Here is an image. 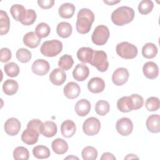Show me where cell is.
<instances>
[{
	"label": "cell",
	"instance_id": "6da1fadb",
	"mask_svg": "<svg viewBox=\"0 0 160 160\" xmlns=\"http://www.w3.org/2000/svg\"><path fill=\"white\" fill-rule=\"evenodd\" d=\"M94 21V14L93 12L88 8H82L79 10L77 15L76 28L77 31L82 34L88 33Z\"/></svg>",
	"mask_w": 160,
	"mask_h": 160
},
{
	"label": "cell",
	"instance_id": "7a4b0ae2",
	"mask_svg": "<svg viewBox=\"0 0 160 160\" xmlns=\"http://www.w3.org/2000/svg\"><path fill=\"white\" fill-rule=\"evenodd\" d=\"M135 13L132 8L129 6H121L114 10L111 14V21L116 26H123L131 22Z\"/></svg>",
	"mask_w": 160,
	"mask_h": 160
},
{
	"label": "cell",
	"instance_id": "3957f363",
	"mask_svg": "<svg viewBox=\"0 0 160 160\" xmlns=\"http://www.w3.org/2000/svg\"><path fill=\"white\" fill-rule=\"evenodd\" d=\"M62 49V44L57 39L44 41L40 48L41 54L46 57H54L58 55Z\"/></svg>",
	"mask_w": 160,
	"mask_h": 160
},
{
	"label": "cell",
	"instance_id": "277c9868",
	"mask_svg": "<svg viewBox=\"0 0 160 160\" xmlns=\"http://www.w3.org/2000/svg\"><path fill=\"white\" fill-rule=\"evenodd\" d=\"M116 51L118 56L126 59L134 58L138 52L137 47L127 41L118 44L116 47Z\"/></svg>",
	"mask_w": 160,
	"mask_h": 160
},
{
	"label": "cell",
	"instance_id": "5b68a950",
	"mask_svg": "<svg viewBox=\"0 0 160 160\" xmlns=\"http://www.w3.org/2000/svg\"><path fill=\"white\" fill-rule=\"evenodd\" d=\"M89 64L96 67L100 72L106 71L109 67L106 53L103 51H94L93 57Z\"/></svg>",
	"mask_w": 160,
	"mask_h": 160
},
{
	"label": "cell",
	"instance_id": "8992f818",
	"mask_svg": "<svg viewBox=\"0 0 160 160\" xmlns=\"http://www.w3.org/2000/svg\"><path fill=\"white\" fill-rule=\"evenodd\" d=\"M109 37V31L108 28L104 25H99L93 31L91 39L96 45L102 46L107 42Z\"/></svg>",
	"mask_w": 160,
	"mask_h": 160
},
{
	"label": "cell",
	"instance_id": "52a82bcc",
	"mask_svg": "<svg viewBox=\"0 0 160 160\" xmlns=\"http://www.w3.org/2000/svg\"><path fill=\"white\" fill-rule=\"evenodd\" d=\"M101 128L99 120L94 117H90L85 120L82 124V130L85 134L88 136H94L97 134Z\"/></svg>",
	"mask_w": 160,
	"mask_h": 160
},
{
	"label": "cell",
	"instance_id": "ba28073f",
	"mask_svg": "<svg viewBox=\"0 0 160 160\" xmlns=\"http://www.w3.org/2000/svg\"><path fill=\"white\" fill-rule=\"evenodd\" d=\"M116 128L119 134L121 136H126L132 132L133 129V124L129 118L124 117L117 121Z\"/></svg>",
	"mask_w": 160,
	"mask_h": 160
},
{
	"label": "cell",
	"instance_id": "9c48e42d",
	"mask_svg": "<svg viewBox=\"0 0 160 160\" xmlns=\"http://www.w3.org/2000/svg\"><path fill=\"white\" fill-rule=\"evenodd\" d=\"M40 133L34 128L28 126L21 134V140L23 142L28 145H32L38 141Z\"/></svg>",
	"mask_w": 160,
	"mask_h": 160
},
{
	"label": "cell",
	"instance_id": "30bf717a",
	"mask_svg": "<svg viewBox=\"0 0 160 160\" xmlns=\"http://www.w3.org/2000/svg\"><path fill=\"white\" fill-rule=\"evenodd\" d=\"M128 78L129 72L128 69L124 68H119L116 69L112 75V82L118 86L125 84L128 81Z\"/></svg>",
	"mask_w": 160,
	"mask_h": 160
},
{
	"label": "cell",
	"instance_id": "8fae6325",
	"mask_svg": "<svg viewBox=\"0 0 160 160\" xmlns=\"http://www.w3.org/2000/svg\"><path fill=\"white\" fill-rule=\"evenodd\" d=\"M31 69L35 74L38 76H44L49 72L50 69V65L47 61L43 59H38L32 63Z\"/></svg>",
	"mask_w": 160,
	"mask_h": 160
},
{
	"label": "cell",
	"instance_id": "7c38bea8",
	"mask_svg": "<svg viewBox=\"0 0 160 160\" xmlns=\"http://www.w3.org/2000/svg\"><path fill=\"white\" fill-rule=\"evenodd\" d=\"M4 131L9 136L17 135L21 128L20 121L15 118H9L4 123Z\"/></svg>",
	"mask_w": 160,
	"mask_h": 160
},
{
	"label": "cell",
	"instance_id": "4fadbf2b",
	"mask_svg": "<svg viewBox=\"0 0 160 160\" xmlns=\"http://www.w3.org/2000/svg\"><path fill=\"white\" fill-rule=\"evenodd\" d=\"M142 71L146 78L150 79H156L159 75L158 65L152 61L146 62L142 67Z\"/></svg>",
	"mask_w": 160,
	"mask_h": 160
},
{
	"label": "cell",
	"instance_id": "5bb4252c",
	"mask_svg": "<svg viewBox=\"0 0 160 160\" xmlns=\"http://www.w3.org/2000/svg\"><path fill=\"white\" fill-rule=\"evenodd\" d=\"M63 92L66 98L73 99L79 96L81 92V88L78 84L74 82H69L64 87Z\"/></svg>",
	"mask_w": 160,
	"mask_h": 160
},
{
	"label": "cell",
	"instance_id": "9a60e30c",
	"mask_svg": "<svg viewBox=\"0 0 160 160\" xmlns=\"http://www.w3.org/2000/svg\"><path fill=\"white\" fill-rule=\"evenodd\" d=\"M89 74V68L84 64L76 65L72 71V76L75 80L78 81H84Z\"/></svg>",
	"mask_w": 160,
	"mask_h": 160
},
{
	"label": "cell",
	"instance_id": "2e32d148",
	"mask_svg": "<svg viewBox=\"0 0 160 160\" xmlns=\"http://www.w3.org/2000/svg\"><path fill=\"white\" fill-rule=\"evenodd\" d=\"M66 79V74L64 70L61 68L53 69L49 74V80L55 86L62 84Z\"/></svg>",
	"mask_w": 160,
	"mask_h": 160
},
{
	"label": "cell",
	"instance_id": "e0dca14e",
	"mask_svg": "<svg viewBox=\"0 0 160 160\" xmlns=\"http://www.w3.org/2000/svg\"><path fill=\"white\" fill-rule=\"evenodd\" d=\"M88 88L92 93H99L104 91L105 88V82L104 80L99 77H94L91 78L88 83Z\"/></svg>",
	"mask_w": 160,
	"mask_h": 160
},
{
	"label": "cell",
	"instance_id": "ac0fdd59",
	"mask_svg": "<svg viewBox=\"0 0 160 160\" xmlns=\"http://www.w3.org/2000/svg\"><path fill=\"white\" fill-rule=\"evenodd\" d=\"M148 130L152 133H158L160 131V117L159 114L149 116L146 122Z\"/></svg>",
	"mask_w": 160,
	"mask_h": 160
},
{
	"label": "cell",
	"instance_id": "d6986e66",
	"mask_svg": "<svg viewBox=\"0 0 160 160\" xmlns=\"http://www.w3.org/2000/svg\"><path fill=\"white\" fill-rule=\"evenodd\" d=\"M74 109L76 114L78 116L84 117L91 110V103L87 99H81L76 103Z\"/></svg>",
	"mask_w": 160,
	"mask_h": 160
},
{
	"label": "cell",
	"instance_id": "ffe728a7",
	"mask_svg": "<svg viewBox=\"0 0 160 160\" xmlns=\"http://www.w3.org/2000/svg\"><path fill=\"white\" fill-rule=\"evenodd\" d=\"M23 42L24 44L30 48H37L40 42L41 38H40L34 32L31 31L27 32L23 37Z\"/></svg>",
	"mask_w": 160,
	"mask_h": 160
},
{
	"label": "cell",
	"instance_id": "44dd1931",
	"mask_svg": "<svg viewBox=\"0 0 160 160\" xmlns=\"http://www.w3.org/2000/svg\"><path fill=\"white\" fill-rule=\"evenodd\" d=\"M76 127L75 123L69 119L63 121L61 126V132L62 135L67 138L72 137L76 132Z\"/></svg>",
	"mask_w": 160,
	"mask_h": 160
},
{
	"label": "cell",
	"instance_id": "7402d4cb",
	"mask_svg": "<svg viewBox=\"0 0 160 160\" xmlns=\"http://www.w3.org/2000/svg\"><path fill=\"white\" fill-rule=\"evenodd\" d=\"M94 50L88 47H82L77 51L78 59L83 63H89L92 59Z\"/></svg>",
	"mask_w": 160,
	"mask_h": 160
},
{
	"label": "cell",
	"instance_id": "603a6c76",
	"mask_svg": "<svg viewBox=\"0 0 160 160\" xmlns=\"http://www.w3.org/2000/svg\"><path fill=\"white\" fill-rule=\"evenodd\" d=\"M143 104L144 99L141 96L133 94L130 96H128V106L130 111L141 108Z\"/></svg>",
	"mask_w": 160,
	"mask_h": 160
},
{
	"label": "cell",
	"instance_id": "cb8c5ba5",
	"mask_svg": "<svg viewBox=\"0 0 160 160\" xmlns=\"http://www.w3.org/2000/svg\"><path fill=\"white\" fill-rule=\"evenodd\" d=\"M56 31L59 37L62 38H67L71 35L72 28L70 23L62 21L57 25Z\"/></svg>",
	"mask_w": 160,
	"mask_h": 160
},
{
	"label": "cell",
	"instance_id": "d4e9b609",
	"mask_svg": "<svg viewBox=\"0 0 160 160\" xmlns=\"http://www.w3.org/2000/svg\"><path fill=\"white\" fill-rule=\"evenodd\" d=\"M51 146L53 151L57 154H63L66 153L68 149L67 142L61 138L54 139L51 143Z\"/></svg>",
	"mask_w": 160,
	"mask_h": 160
},
{
	"label": "cell",
	"instance_id": "484cf974",
	"mask_svg": "<svg viewBox=\"0 0 160 160\" xmlns=\"http://www.w3.org/2000/svg\"><path fill=\"white\" fill-rule=\"evenodd\" d=\"M75 9V6L73 4L69 2L64 3L59 8V14L62 18H71L74 14Z\"/></svg>",
	"mask_w": 160,
	"mask_h": 160
},
{
	"label": "cell",
	"instance_id": "4316f807",
	"mask_svg": "<svg viewBox=\"0 0 160 160\" xmlns=\"http://www.w3.org/2000/svg\"><path fill=\"white\" fill-rule=\"evenodd\" d=\"M19 86L16 81L14 79H7L2 84L3 92L8 96L16 94L18 90Z\"/></svg>",
	"mask_w": 160,
	"mask_h": 160
},
{
	"label": "cell",
	"instance_id": "83f0119b",
	"mask_svg": "<svg viewBox=\"0 0 160 160\" xmlns=\"http://www.w3.org/2000/svg\"><path fill=\"white\" fill-rule=\"evenodd\" d=\"M10 12L16 21L21 22L26 14V9L22 5L14 4L11 7Z\"/></svg>",
	"mask_w": 160,
	"mask_h": 160
},
{
	"label": "cell",
	"instance_id": "f1b7e54d",
	"mask_svg": "<svg viewBox=\"0 0 160 160\" xmlns=\"http://www.w3.org/2000/svg\"><path fill=\"white\" fill-rule=\"evenodd\" d=\"M158 54V48L152 42L145 44L142 48V54L144 58L147 59L154 58Z\"/></svg>",
	"mask_w": 160,
	"mask_h": 160
},
{
	"label": "cell",
	"instance_id": "f546056e",
	"mask_svg": "<svg viewBox=\"0 0 160 160\" xmlns=\"http://www.w3.org/2000/svg\"><path fill=\"white\" fill-rule=\"evenodd\" d=\"M10 28V20L6 12L0 11V34L4 35L9 32Z\"/></svg>",
	"mask_w": 160,
	"mask_h": 160
},
{
	"label": "cell",
	"instance_id": "4dcf8cb0",
	"mask_svg": "<svg viewBox=\"0 0 160 160\" xmlns=\"http://www.w3.org/2000/svg\"><path fill=\"white\" fill-rule=\"evenodd\" d=\"M58 131L57 125L55 122L51 121H46L44 122V128L42 132V135L47 138L53 137Z\"/></svg>",
	"mask_w": 160,
	"mask_h": 160
},
{
	"label": "cell",
	"instance_id": "1f68e13d",
	"mask_svg": "<svg viewBox=\"0 0 160 160\" xmlns=\"http://www.w3.org/2000/svg\"><path fill=\"white\" fill-rule=\"evenodd\" d=\"M32 154L38 159H46L50 156L51 152L48 147L43 145H38L32 149Z\"/></svg>",
	"mask_w": 160,
	"mask_h": 160
},
{
	"label": "cell",
	"instance_id": "d6a6232c",
	"mask_svg": "<svg viewBox=\"0 0 160 160\" xmlns=\"http://www.w3.org/2000/svg\"><path fill=\"white\" fill-rule=\"evenodd\" d=\"M74 64V60L71 55L64 54L62 56L59 60L58 66L59 68L67 71L71 69Z\"/></svg>",
	"mask_w": 160,
	"mask_h": 160
},
{
	"label": "cell",
	"instance_id": "836d02e7",
	"mask_svg": "<svg viewBox=\"0 0 160 160\" xmlns=\"http://www.w3.org/2000/svg\"><path fill=\"white\" fill-rule=\"evenodd\" d=\"M81 155L84 160H94L98 157V151L95 148L88 146L82 150Z\"/></svg>",
	"mask_w": 160,
	"mask_h": 160
},
{
	"label": "cell",
	"instance_id": "e575fe53",
	"mask_svg": "<svg viewBox=\"0 0 160 160\" xmlns=\"http://www.w3.org/2000/svg\"><path fill=\"white\" fill-rule=\"evenodd\" d=\"M110 109V105L109 102L105 100L98 101L95 106V111L99 116H105L109 112Z\"/></svg>",
	"mask_w": 160,
	"mask_h": 160
},
{
	"label": "cell",
	"instance_id": "d590c367",
	"mask_svg": "<svg viewBox=\"0 0 160 160\" xmlns=\"http://www.w3.org/2000/svg\"><path fill=\"white\" fill-rule=\"evenodd\" d=\"M13 158L16 160H28L29 158V153L25 147L18 146L13 151Z\"/></svg>",
	"mask_w": 160,
	"mask_h": 160
},
{
	"label": "cell",
	"instance_id": "8d00e7d4",
	"mask_svg": "<svg viewBox=\"0 0 160 160\" xmlns=\"http://www.w3.org/2000/svg\"><path fill=\"white\" fill-rule=\"evenodd\" d=\"M4 69L6 75L11 78L16 77L19 73V68L18 65L14 62L6 64L4 66Z\"/></svg>",
	"mask_w": 160,
	"mask_h": 160
},
{
	"label": "cell",
	"instance_id": "74e56055",
	"mask_svg": "<svg viewBox=\"0 0 160 160\" xmlns=\"http://www.w3.org/2000/svg\"><path fill=\"white\" fill-rule=\"evenodd\" d=\"M154 8L153 2L151 0H142L138 6V11L140 14L146 15L151 12Z\"/></svg>",
	"mask_w": 160,
	"mask_h": 160
},
{
	"label": "cell",
	"instance_id": "f35d334b",
	"mask_svg": "<svg viewBox=\"0 0 160 160\" xmlns=\"http://www.w3.org/2000/svg\"><path fill=\"white\" fill-rule=\"evenodd\" d=\"M16 56L19 62L26 63L31 60L32 55L31 52L28 49L25 48H20L16 51Z\"/></svg>",
	"mask_w": 160,
	"mask_h": 160
},
{
	"label": "cell",
	"instance_id": "ab89813d",
	"mask_svg": "<svg viewBox=\"0 0 160 160\" xmlns=\"http://www.w3.org/2000/svg\"><path fill=\"white\" fill-rule=\"evenodd\" d=\"M51 32L49 26L45 22H41L38 24L35 29L36 34L40 38H43L48 36Z\"/></svg>",
	"mask_w": 160,
	"mask_h": 160
},
{
	"label": "cell",
	"instance_id": "60d3db41",
	"mask_svg": "<svg viewBox=\"0 0 160 160\" xmlns=\"http://www.w3.org/2000/svg\"><path fill=\"white\" fill-rule=\"evenodd\" d=\"M36 19V13L33 9H26V14L21 21V23L25 26H29L32 24Z\"/></svg>",
	"mask_w": 160,
	"mask_h": 160
},
{
	"label": "cell",
	"instance_id": "b9f144b4",
	"mask_svg": "<svg viewBox=\"0 0 160 160\" xmlns=\"http://www.w3.org/2000/svg\"><path fill=\"white\" fill-rule=\"evenodd\" d=\"M159 99L157 97L151 96L147 99L145 106L149 111H155L159 108Z\"/></svg>",
	"mask_w": 160,
	"mask_h": 160
},
{
	"label": "cell",
	"instance_id": "7bdbcfd3",
	"mask_svg": "<svg viewBox=\"0 0 160 160\" xmlns=\"http://www.w3.org/2000/svg\"><path fill=\"white\" fill-rule=\"evenodd\" d=\"M117 108L118 110L122 112H130L128 106V96H123L118 100Z\"/></svg>",
	"mask_w": 160,
	"mask_h": 160
},
{
	"label": "cell",
	"instance_id": "ee69618b",
	"mask_svg": "<svg viewBox=\"0 0 160 160\" xmlns=\"http://www.w3.org/2000/svg\"><path fill=\"white\" fill-rule=\"evenodd\" d=\"M28 126L32 127L36 129L40 134H42L43 131V128H44V123L42 122L38 119H34L31 121H29L27 124Z\"/></svg>",
	"mask_w": 160,
	"mask_h": 160
},
{
	"label": "cell",
	"instance_id": "f6af8a7d",
	"mask_svg": "<svg viewBox=\"0 0 160 160\" xmlns=\"http://www.w3.org/2000/svg\"><path fill=\"white\" fill-rule=\"evenodd\" d=\"M11 51L6 48H3L0 51V60L2 62H6L11 59Z\"/></svg>",
	"mask_w": 160,
	"mask_h": 160
},
{
	"label": "cell",
	"instance_id": "bcb514c9",
	"mask_svg": "<svg viewBox=\"0 0 160 160\" xmlns=\"http://www.w3.org/2000/svg\"><path fill=\"white\" fill-rule=\"evenodd\" d=\"M38 4L39 7H41L42 9H49L52 8L54 4V0H39L38 1Z\"/></svg>",
	"mask_w": 160,
	"mask_h": 160
},
{
	"label": "cell",
	"instance_id": "7dc6e473",
	"mask_svg": "<svg viewBox=\"0 0 160 160\" xmlns=\"http://www.w3.org/2000/svg\"><path fill=\"white\" fill-rule=\"evenodd\" d=\"M101 160H115L116 157L111 152H104L102 154L101 158Z\"/></svg>",
	"mask_w": 160,
	"mask_h": 160
},
{
	"label": "cell",
	"instance_id": "c3c4849f",
	"mask_svg": "<svg viewBox=\"0 0 160 160\" xmlns=\"http://www.w3.org/2000/svg\"><path fill=\"white\" fill-rule=\"evenodd\" d=\"M139 159V158L133 154H129L124 158V159Z\"/></svg>",
	"mask_w": 160,
	"mask_h": 160
},
{
	"label": "cell",
	"instance_id": "681fc988",
	"mask_svg": "<svg viewBox=\"0 0 160 160\" xmlns=\"http://www.w3.org/2000/svg\"><path fill=\"white\" fill-rule=\"evenodd\" d=\"M119 2H121V1H104V2H105V3H106L109 5H114V4H115L116 3H118Z\"/></svg>",
	"mask_w": 160,
	"mask_h": 160
},
{
	"label": "cell",
	"instance_id": "f907efd6",
	"mask_svg": "<svg viewBox=\"0 0 160 160\" xmlns=\"http://www.w3.org/2000/svg\"><path fill=\"white\" fill-rule=\"evenodd\" d=\"M79 159V158L78 157L74 156H68V157L64 158V159Z\"/></svg>",
	"mask_w": 160,
	"mask_h": 160
}]
</instances>
